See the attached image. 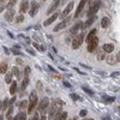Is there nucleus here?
<instances>
[{
  "label": "nucleus",
  "instance_id": "25",
  "mask_svg": "<svg viewBox=\"0 0 120 120\" xmlns=\"http://www.w3.org/2000/svg\"><path fill=\"white\" fill-rule=\"evenodd\" d=\"M28 84H29V78H28V77H25V78L23 79V82H22V86H21V89H22V90H24V89L28 86Z\"/></svg>",
  "mask_w": 120,
  "mask_h": 120
},
{
  "label": "nucleus",
  "instance_id": "8",
  "mask_svg": "<svg viewBox=\"0 0 120 120\" xmlns=\"http://www.w3.org/2000/svg\"><path fill=\"white\" fill-rule=\"evenodd\" d=\"M48 105H49L48 97H43V98L41 100V103L38 105V111H40V112H45V109L48 107Z\"/></svg>",
  "mask_w": 120,
  "mask_h": 120
},
{
  "label": "nucleus",
  "instance_id": "33",
  "mask_svg": "<svg viewBox=\"0 0 120 120\" xmlns=\"http://www.w3.org/2000/svg\"><path fill=\"white\" fill-rule=\"evenodd\" d=\"M8 100H4V102H3V107H1V109H3V111H5V109L7 108V106H8Z\"/></svg>",
  "mask_w": 120,
  "mask_h": 120
},
{
  "label": "nucleus",
  "instance_id": "58",
  "mask_svg": "<svg viewBox=\"0 0 120 120\" xmlns=\"http://www.w3.org/2000/svg\"><path fill=\"white\" fill-rule=\"evenodd\" d=\"M84 120H94V119H93V118H91V119H84Z\"/></svg>",
  "mask_w": 120,
  "mask_h": 120
},
{
  "label": "nucleus",
  "instance_id": "49",
  "mask_svg": "<svg viewBox=\"0 0 120 120\" xmlns=\"http://www.w3.org/2000/svg\"><path fill=\"white\" fill-rule=\"evenodd\" d=\"M112 76H113V77H116V76H119V72H113Z\"/></svg>",
  "mask_w": 120,
  "mask_h": 120
},
{
  "label": "nucleus",
  "instance_id": "38",
  "mask_svg": "<svg viewBox=\"0 0 120 120\" xmlns=\"http://www.w3.org/2000/svg\"><path fill=\"white\" fill-rule=\"evenodd\" d=\"M86 113H88V112L85 111V109H82V111L79 112V116H85V115H86Z\"/></svg>",
  "mask_w": 120,
  "mask_h": 120
},
{
  "label": "nucleus",
  "instance_id": "42",
  "mask_svg": "<svg viewBox=\"0 0 120 120\" xmlns=\"http://www.w3.org/2000/svg\"><path fill=\"white\" fill-rule=\"evenodd\" d=\"M31 120H40V119H38V114H37V113H35V114H34V116H33V119H31Z\"/></svg>",
  "mask_w": 120,
  "mask_h": 120
},
{
  "label": "nucleus",
  "instance_id": "13",
  "mask_svg": "<svg viewBox=\"0 0 120 120\" xmlns=\"http://www.w3.org/2000/svg\"><path fill=\"white\" fill-rule=\"evenodd\" d=\"M19 11H21L22 15H23L24 12L29 11V0H23L22 4H21V7H19Z\"/></svg>",
  "mask_w": 120,
  "mask_h": 120
},
{
  "label": "nucleus",
  "instance_id": "59",
  "mask_svg": "<svg viewBox=\"0 0 120 120\" xmlns=\"http://www.w3.org/2000/svg\"><path fill=\"white\" fill-rule=\"evenodd\" d=\"M70 120H77V118H75V119H70Z\"/></svg>",
  "mask_w": 120,
  "mask_h": 120
},
{
  "label": "nucleus",
  "instance_id": "40",
  "mask_svg": "<svg viewBox=\"0 0 120 120\" xmlns=\"http://www.w3.org/2000/svg\"><path fill=\"white\" fill-rule=\"evenodd\" d=\"M71 97H72L73 101H77V100L79 98V97H78V95H76V94H71Z\"/></svg>",
  "mask_w": 120,
  "mask_h": 120
},
{
  "label": "nucleus",
  "instance_id": "50",
  "mask_svg": "<svg viewBox=\"0 0 120 120\" xmlns=\"http://www.w3.org/2000/svg\"><path fill=\"white\" fill-rule=\"evenodd\" d=\"M17 64H23V61H22V59H17Z\"/></svg>",
  "mask_w": 120,
  "mask_h": 120
},
{
  "label": "nucleus",
  "instance_id": "45",
  "mask_svg": "<svg viewBox=\"0 0 120 120\" xmlns=\"http://www.w3.org/2000/svg\"><path fill=\"white\" fill-rule=\"evenodd\" d=\"M64 84H65V86H66V88H71V84H70L68 82H64Z\"/></svg>",
  "mask_w": 120,
  "mask_h": 120
},
{
  "label": "nucleus",
  "instance_id": "56",
  "mask_svg": "<svg viewBox=\"0 0 120 120\" xmlns=\"http://www.w3.org/2000/svg\"><path fill=\"white\" fill-rule=\"evenodd\" d=\"M105 120H111V118H109V116L108 118H105Z\"/></svg>",
  "mask_w": 120,
  "mask_h": 120
},
{
  "label": "nucleus",
  "instance_id": "47",
  "mask_svg": "<svg viewBox=\"0 0 120 120\" xmlns=\"http://www.w3.org/2000/svg\"><path fill=\"white\" fill-rule=\"evenodd\" d=\"M5 8H6V6H4V5H3V6H0V12H3Z\"/></svg>",
  "mask_w": 120,
  "mask_h": 120
},
{
  "label": "nucleus",
  "instance_id": "24",
  "mask_svg": "<svg viewBox=\"0 0 120 120\" xmlns=\"http://www.w3.org/2000/svg\"><path fill=\"white\" fill-rule=\"evenodd\" d=\"M33 46H34V47H35L36 49H38L40 52H45V51H46V48H45L43 46H41V45H38V43H36V42H34V43H33Z\"/></svg>",
  "mask_w": 120,
  "mask_h": 120
},
{
  "label": "nucleus",
  "instance_id": "14",
  "mask_svg": "<svg viewBox=\"0 0 120 120\" xmlns=\"http://www.w3.org/2000/svg\"><path fill=\"white\" fill-rule=\"evenodd\" d=\"M60 4H61V1H60V0H53V4L51 5V7H49V10L47 11V13L49 15L51 12L55 11V10H56V7H58V6H59Z\"/></svg>",
  "mask_w": 120,
  "mask_h": 120
},
{
  "label": "nucleus",
  "instance_id": "22",
  "mask_svg": "<svg viewBox=\"0 0 120 120\" xmlns=\"http://www.w3.org/2000/svg\"><path fill=\"white\" fill-rule=\"evenodd\" d=\"M13 120H26V114H25L24 112H21Z\"/></svg>",
  "mask_w": 120,
  "mask_h": 120
},
{
  "label": "nucleus",
  "instance_id": "60",
  "mask_svg": "<svg viewBox=\"0 0 120 120\" xmlns=\"http://www.w3.org/2000/svg\"><path fill=\"white\" fill-rule=\"evenodd\" d=\"M10 120H12V119H10Z\"/></svg>",
  "mask_w": 120,
  "mask_h": 120
},
{
  "label": "nucleus",
  "instance_id": "5",
  "mask_svg": "<svg viewBox=\"0 0 120 120\" xmlns=\"http://www.w3.org/2000/svg\"><path fill=\"white\" fill-rule=\"evenodd\" d=\"M82 29H84V23L83 22H79L71 30H70V35H71L72 37H75V36H77L79 34V30H82Z\"/></svg>",
  "mask_w": 120,
  "mask_h": 120
},
{
  "label": "nucleus",
  "instance_id": "57",
  "mask_svg": "<svg viewBox=\"0 0 120 120\" xmlns=\"http://www.w3.org/2000/svg\"><path fill=\"white\" fill-rule=\"evenodd\" d=\"M65 1H67V0H63V1H61V4H64Z\"/></svg>",
  "mask_w": 120,
  "mask_h": 120
},
{
  "label": "nucleus",
  "instance_id": "18",
  "mask_svg": "<svg viewBox=\"0 0 120 120\" xmlns=\"http://www.w3.org/2000/svg\"><path fill=\"white\" fill-rule=\"evenodd\" d=\"M96 19V16H93V17H90V18H88V21L84 23V28H88V26H90L93 23H94V21Z\"/></svg>",
  "mask_w": 120,
  "mask_h": 120
},
{
  "label": "nucleus",
  "instance_id": "1",
  "mask_svg": "<svg viewBox=\"0 0 120 120\" xmlns=\"http://www.w3.org/2000/svg\"><path fill=\"white\" fill-rule=\"evenodd\" d=\"M36 105H37V94H36V91H31V94L29 96V108H28V112L30 114L33 113Z\"/></svg>",
  "mask_w": 120,
  "mask_h": 120
},
{
  "label": "nucleus",
  "instance_id": "29",
  "mask_svg": "<svg viewBox=\"0 0 120 120\" xmlns=\"http://www.w3.org/2000/svg\"><path fill=\"white\" fill-rule=\"evenodd\" d=\"M18 36H19L18 38H19V40H21V41H24L25 43H30V40H29L28 37H25L24 35H18Z\"/></svg>",
  "mask_w": 120,
  "mask_h": 120
},
{
  "label": "nucleus",
  "instance_id": "2",
  "mask_svg": "<svg viewBox=\"0 0 120 120\" xmlns=\"http://www.w3.org/2000/svg\"><path fill=\"white\" fill-rule=\"evenodd\" d=\"M84 36H85V35L82 33V34H78L77 36L73 37V40H72V48H73V49H78L79 47H81L83 40H84Z\"/></svg>",
  "mask_w": 120,
  "mask_h": 120
},
{
  "label": "nucleus",
  "instance_id": "19",
  "mask_svg": "<svg viewBox=\"0 0 120 120\" xmlns=\"http://www.w3.org/2000/svg\"><path fill=\"white\" fill-rule=\"evenodd\" d=\"M108 25H109V19H108V17H103V18L101 19V26H102V28H108Z\"/></svg>",
  "mask_w": 120,
  "mask_h": 120
},
{
  "label": "nucleus",
  "instance_id": "26",
  "mask_svg": "<svg viewBox=\"0 0 120 120\" xmlns=\"http://www.w3.org/2000/svg\"><path fill=\"white\" fill-rule=\"evenodd\" d=\"M5 82H6V83H12V72L6 75V77H5Z\"/></svg>",
  "mask_w": 120,
  "mask_h": 120
},
{
  "label": "nucleus",
  "instance_id": "30",
  "mask_svg": "<svg viewBox=\"0 0 120 120\" xmlns=\"http://www.w3.org/2000/svg\"><path fill=\"white\" fill-rule=\"evenodd\" d=\"M16 3H17V0H10L8 4H7V6H6V8H12V7L15 6Z\"/></svg>",
  "mask_w": 120,
  "mask_h": 120
},
{
  "label": "nucleus",
  "instance_id": "34",
  "mask_svg": "<svg viewBox=\"0 0 120 120\" xmlns=\"http://www.w3.org/2000/svg\"><path fill=\"white\" fill-rule=\"evenodd\" d=\"M28 103H29V102H28V101H25V100H24V101H22V102H21V105H19L21 109H24V108L28 106Z\"/></svg>",
  "mask_w": 120,
  "mask_h": 120
},
{
  "label": "nucleus",
  "instance_id": "52",
  "mask_svg": "<svg viewBox=\"0 0 120 120\" xmlns=\"http://www.w3.org/2000/svg\"><path fill=\"white\" fill-rule=\"evenodd\" d=\"M41 120H47V118H46L45 115H42V116H41Z\"/></svg>",
  "mask_w": 120,
  "mask_h": 120
},
{
  "label": "nucleus",
  "instance_id": "28",
  "mask_svg": "<svg viewBox=\"0 0 120 120\" xmlns=\"http://www.w3.org/2000/svg\"><path fill=\"white\" fill-rule=\"evenodd\" d=\"M102 97H103V100H105V101L108 103V102H113L114 101V97H109V96H106V95H102Z\"/></svg>",
  "mask_w": 120,
  "mask_h": 120
},
{
  "label": "nucleus",
  "instance_id": "43",
  "mask_svg": "<svg viewBox=\"0 0 120 120\" xmlns=\"http://www.w3.org/2000/svg\"><path fill=\"white\" fill-rule=\"evenodd\" d=\"M37 89H38V90L42 89V83H41V82H37Z\"/></svg>",
  "mask_w": 120,
  "mask_h": 120
},
{
  "label": "nucleus",
  "instance_id": "15",
  "mask_svg": "<svg viewBox=\"0 0 120 120\" xmlns=\"http://www.w3.org/2000/svg\"><path fill=\"white\" fill-rule=\"evenodd\" d=\"M102 49H103L106 53H112L114 51V46L112 43H106V45H103V48Z\"/></svg>",
  "mask_w": 120,
  "mask_h": 120
},
{
  "label": "nucleus",
  "instance_id": "27",
  "mask_svg": "<svg viewBox=\"0 0 120 120\" xmlns=\"http://www.w3.org/2000/svg\"><path fill=\"white\" fill-rule=\"evenodd\" d=\"M12 73H13V76H15L16 78L21 77V76H19V75H21V73H19V70H18L17 67H13V68H12Z\"/></svg>",
  "mask_w": 120,
  "mask_h": 120
},
{
  "label": "nucleus",
  "instance_id": "11",
  "mask_svg": "<svg viewBox=\"0 0 120 120\" xmlns=\"http://www.w3.org/2000/svg\"><path fill=\"white\" fill-rule=\"evenodd\" d=\"M15 17V10L13 8H7V11L5 13V18L7 22H12V19Z\"/></svg>",
  "mask_w": 120,
  "mask_h": 120
},
{
  "label": "nucleus",
  "instance_id": "51",
  "mask_svg": "<svg viewBox=\"0 0 120 120\" xmlns=\"http://www.w3.org/2000/svg\"><path fill=\"white\" fill-rule=\"evenodd\" d=\"M4 51H5V53H6V54H8V49H7L6 47H4Z\"/></svg>",
  "mask_w": 120,
  "mask_h": 120
},
{
  "label": "nucleus",
  "instance_id": "46",
  "mask_svg": "<svg viewBox=\"0 0 120 120\" xmlns=\"http://www.w3.org/2000/svg\"><path fill=\"white\" fill-rule=\"evenodd\" d=\"M116 61H120V51H119L118 54H116Z\"/></svg>",
  "mask_w": 120,
  "mask_h": 120
},
{
  "label": "nucleus",
  "instance_id": "44",
  "mask_svg": "<svg viewBox=\"0 0 120 120\" xmlns=\"http://www.w3.org/2000/svg\"><path fill=\"white\" fill-rule=\"evenodd\" d=\"M7 34H8V36L11 37V38H16V37H15V35H13V34H12L11 31H7Z\"/></svg>",
  "mask_w": 120,
  "mask_h": 120
},
{
  "label": "nucleus",
  "instance_id": "32",
  "mask_svg": "<svg viewBox=\"0 0 120 120\" xmlns=\"http://www.w3.org/2000/svg\"><path fill=\"white\" fill-rule=\"evenodd\" d=\"M66 118H67V113H66V112H63L61 114L59 115L58 120H66Z\"/></svg>",
  "mask_w": 120,
  "mask_h": 120
},
{
  "label": "nucleus",
  "instance_id": "9",
  "mask_svg": "<svg viewBox=\"0 0 120 120\" xmlns=\"http://www.w3.org/2000/svg\"><path fill=\"white\" fill-rule=\"evenodd\" d=\"M72 8H73V1H70V4L65 7V10L63 11V13H61V18H65V17H67L68 15H70V12L72 11Z\"/></svg>",
  "mask_w": 120,
  "mask_h": 120
},
{
  "label": "nucleus",
  "instance_id": "31",
  "mask_svg": "<svg viewBox=\"0 0 120 120\" xmlns=\"http://www.w3.org/2000/svg\"><path fill=\"white\" fill-rule=\"evenodd\" d=\"M83 90H84L86 94H89L90 96H93V95H94V91H93V90H91V89H89V88H86V86H83Z\"/></svg>",
  "mask_w": 120,
  "mask_h": 120
},
{
  "label": "nucleus",
  "instance_id": "39",
  "mask_svg": "<svg viewBox=\"0 0 120 120\" xmlns=\"http://www.w3.org/2000/svg\"><path fill=\"white\" fill-rule=\"evenodd\" d=\"M24 73H25V77H28V76H29V73H30V67H29V66H28V67H25Z\"/></svg>",
  "mask_w": 120,
  "mask_h": 120
},
{
  "label": "nucleus",
  "instance_id": "16",
  "mask_svg": "<svg viewBox=\"0 0 120 120\" xmlns=\"http://www.w3.org/2000/svg\"><path fill=\"white\" fill-rule=\"evenodd\" d=\"M107 61H108L109 65H114L115 63H118L116 61V55H108L107 56Z\"/></svg>",
  "mask_w": 120,
  "mask_h": 120
},
{
  "label": "nucleus",
  "instance_id": "7",
  "mask_svg": "<svg viewBox=\"0 0 120 120\" xmlns=\"http://www.w3.org/2000/svg\"><path fill=\"white\" fill-rule=\"evenodd\" d=\"M37 11H38V4L36 1H31V6H30V10H29L30 17H35Z\"/></svg>",
  "mask_w": 120,
  "mask_h": 120
},
{
  "label": "nucleus",
  "instance_id": "36",
  "mask_svg": "<svg viewBox=\"0 0 120 120\" xmlns=\"http://www.w3.org/2000/svg\"><path fill=\"white\" fill-rule=\"evenodd\" d=\"M12 112H13V107L12 106H10V108H8V111H7V113H6V116H11V114H12Z\"/></svg>",
  "mask_w": 120,
  "mask_h": 120
},
{
  "label": "nucleus",
  "instance_id": "37",
  "mask_svg": "<svg viewBox=\"0 0 120 120\" xmlns=\"http://www.w3.org/2000/svg\"><path fill=\"white\" fill-rule=\"evenodd\" d=\"M12 53H13V54H16V55H23L21 52L18 51V48H13V49H12Z\"/></svg>",
  "mask_w": 120,
  "mask_h": 120
},
{
  "label": "nucleus",
  "instance_id": "21",
  "mask_svg": "<svg viewBox=\"0 0 120 120\" xmlns=\"http://www.w3.org/2000/svg\"><path fill=\"white\" fill-rule=\"evenodd\" d=\"M95 35H96V29H93L89 33V35L86 36V42H89L90 40H93V38L95 37Z\"/></svg>",
  "mask_w": 120,
  "mask_h": 120
},
{
  "label": "nucleus",
  "instance_id": "54",
  "mask_svg": "<svg viewBox=\"0 0 120 120\" xmlns=\"http://www.w3.org/2000/svg\"><path fill=\"white\" fill-rule=\"evenodd\" d=\"M0 120H4V116L3 115H0Z\"/></svg>",
  "mask_w": 120,
  "mask_h": 120
},
{
  "label": "nucleus",
  "instance_id": "12",
  "mask_svg": "<svg viewBox=\"0 0 120 120\" xmlns=\"http://www.w3.org/2000/svg\"><path fill=\"white\" fill-rule=\"evenodd\" d=\"M59 16H60V12H55V13H54L53 16H51V17H49V18L47 19V21H46V22L43 23V24H45V26H48V25H51V24H52V23H53V22L55 21V19H56V18H58Z\"/></svg>",
  "mask_w": 120,
  "mask_h": 120
},
{
  "label": "nucleus",
  "instance_id": "55",
  "mask_svg": "<svg viewBox=\"0 0 120 120\" xmlns=\"http://www.w3.org/2000/svg\"><path fill=\"white\" fill-rule=\"evenodd\" d=\"M5 1H6V0H0V3H1V4H3V3H5Z\"/></svg>",
  "mask_w": 120,
  "mask_h": 120
},
{
  "label": "nucleus",
  "instance_id": "10",
  "mask_svg": "<svg viewBox=\"0 0 120 120\" xmlns=\"http://www.w3.org/2000/svg\"><path fill=\"white\" fill-rule=\"evenodd\" d=\"M85 4H86V0H81V1H79L78 7H77V10H76V13H75V18H78L79 13L82 12V10H83V7L85 6Z\"/></svg>",
  "mask_w": 120,
  "mask_h": 120
},
{
  "label": "nucleus",
  "instance_id": "20",
  "mask_svg": "<svg viewBox=\"0 0 120 120\" xmlns=\"http://www.w3.org/2000/svg\"><path fill=\"white\" fill-rule=\"evenodd\" d=\"M16 91H17V82H12L11 86H10V93H11L12 95H15Z\"/></svg>",
  "mask_w": 120,
  "mask_h": 120
},
{
  "label": "nucleus",
  "instance_id": "53",
  "mask_svg": "<svg viewBox=\"0 0 120 120\" xmlns=\"http://www.w3.org/2000/svg\"><path fill=\"white\" fill-rule=\"evenodd\" d=\"M1 107H3V102H0V111H1Z\"/></svg>",
  "mask_w": 120,
  "mask_h": 120
},
{
  "label": "nucleus",
  "instance_id": "4",
  "mask_svg": "<svg viewBox=\"0 0 120 120\" xmlns=\"http://www.w3.org/2000/svg\"><path fill=\"white\" fill-rule=\"evenodd\" d=\"M88 43V52H90V53H91V52H94L95 51V49L97 48V46H98V38H97V36H95L93 40H90V41L89 42H86Z\"/></svg>",
  "mask_w": 120,
  "mask_h": 120
},
{
  "label": "nucleus",
  "instance_id": "48",
  "mask_svg": "<svg viewBox=\"0 0 120 120\" xmlns=\"http://www.w3.org/2000/svg\"><path fill=\"white\" fill-rule=\"evenodd\" d=\"M15 100H16V97H12V100H11V101H10V105H11V106H12V103L15 102Z\"/></svg>",
  "mask_w": 120,
  "mask_h": 120
},
{
  "label": "nucleus",
  "instance_id": "35",
  "mask_svg": "<svg viewBox=\"0 0 120 120\" xmlns=\"http://www.w3.org/2000/svg\"><path fill=\"white\" fill-rule=\"evenodd\" d=\"M16 21H17V23H21V22H23V21H24V16L21 13V15H19V16L17 17V19H16Z\"/></svg>",
  "mask_w": 120,
  "mask_h": 120
},
{
  "label": "nucleus",
  "instance_id": "17",
  "mask_svg": "<svg viewBox=\"0 0 120 120\" xmlns=\"http://www.w3.org/2000/svg\"><path fill=\"white\" fill-rule=\"evenodd\" d=\"M97 60H100V61H101V60H103V59H106V52L103 51V49H101V51H98L97 52Z\"/></svg>",
  "mask_w": 120,
  "mask_h": 120
},
{
  "label": "nucleus",
  "instance_id": "6",
  "mask_svg": "<svg viewBox=\"0 0 120 120\" xmlns=\"http://www.w3.org/2000/svg\"><path fill=\"white\" fill-rule=\"evenodd\" d=\"M98 8H100V1H94L91 4V6H90L89 11H88V17L90 18V17L95 16V13L98 11Z\"/></svg>",
  "mask_w": 120,
  "mask_h": 120
},
{
  "label": "nucleus",
  "instance_id": "23",
  "mask_svg": "<svg viewBox=\"0 0 120 120\" xmlns=\"http://www.w3.org/2000/svg\"><path fill=\"white\" fill-rule=\"evenodd\" d=\"M6 71H7V65L5 64V63H3V64H0V73H6Z\"/></svg>",
  "mask_w": 120,
  "mask_h": 120
},
{
  "label": "nucleus",
  "instance_id": "41",
  "mask_svg": "<svg viewBox=\"0 0 120 120\" xmlns=\"http://www.w3.org/2000/svg\"><path fill=\"white\" fill-rule=\"evenodd\" d=\"M26 52H28L29 54H31V55H35V52L33 51V49H30V48H26Z\"/></svg>",
  "mask_w": 120,
  "mask_h": 120
},
{
  "label": "nucleus",
  "instance_id": "3",
  "mask_svg": "<svg viewBox=\"0 0 120 120\" xmlns=\"http://www.w3.org/2000/svg\"><path fill=\"white\" fill-rule=\"evenodd\" d=\"M70 17H71V16H67V17H65V18L63 19V21L60 22V23H59V24H58V25H56V26L53 29L55 33H58L59 30H63V29H65V28H66V25L70 23V21H71V18H70Z\"/></svg>",
  "mask_w": 120,
  "mask_h": 120
}]
</instances>
